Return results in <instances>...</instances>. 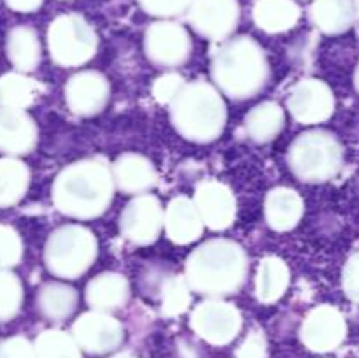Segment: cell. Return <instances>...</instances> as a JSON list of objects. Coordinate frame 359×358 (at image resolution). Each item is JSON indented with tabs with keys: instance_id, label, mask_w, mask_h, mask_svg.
Instances as JSON below:
<instances>
[{
	"instance_id": "cell-1",
	"label": "cell",
	"mask_w": 359,
	"mask_h": 358,
	"mask_svg": "<svg viewBox=\"0 0 359 358\" xmlns=\"http://www.w3.org/2000/svg\"><path fill=\"white\" fill-rule=\"evenodd\" d=\"M248 269L249 260L241 244L230 239H212L188 256L186 283L191 291L217 298L241 290Z\"/></svg>"
},
{
	"instance_id": "cell-2",
	"label": "cell",
	"mask_w": 359,
	"mask_h": 358,
	"mask_svg": "<svg viewBox=\"0 0 359 358\" xmlns=\"http://www.w3.org/2000/svg\"><path fill=\"white\" fill-rule=\"evenodd\" d=\"M111 168L98 160H81L69 165L53 183V204L62 214L76 220H91L104 213L114 197Z\"/></svg>"
},
{
	"instance_id": "cell-3",
	"label": "cell",
	"mask_w": 359,
	"mask_h": 358,
	"mask_svg": "<svg viewBox=\"0 0 359 358\" xmlns=\"http://www.w3.org/2000/svg\"><path fill=\"white\" fill-rule=\"evenodd\" d=\"M210 76L217 90L235 100H245L269 83V60L255 39L241 35L221 44L210 63Z\"/></svg>"
},
{
	"instance_id": "cell-4",
	"label": "cell",
	"mask_w": 359,
	"mask_h": 358,
	"mask_svg": "<svg viewBox=\"0 0 359 358\" xmlns=\"http://www.w3.org/2000/svg\"><path fill=\"white\" fill-rule=\"evenodd\" d=\"M174 128L191 142H212L226 125V104L221 91L205 81L186 83L170 102Z\"/></svg>"
},
{
	"instance_id": "cell-5",
	"label": "cell",
	"mask_w": 359,
	"mask_h": 358,
	"mask_svg": "<svg viewBox=\"0 0 359 358\" xmlns=\"http://www.w3.org/2000/svg\"><path fill=\"white\" fill-rule=\"evenodd\" d=\"M287 165L300 181H330L342 168L344 147L328 130H309L300 133L290 146Z\"/></svg>"
},
{
	"instance_id": "cell-6",
	"label": "cell",
	"mask_w": 359,
	"mask_h": 358,
	"mask_svg": "<svg viewBox=\"0 0 359 358\" xmlns=\"http://www.w3.org/2000/svg\"><path fill=\"white\" fill-rule=\"evenodd\" d=\"M98 255L93 232L81 225H63L48 237L44 249L49 272L63 279H76L86 272Z\"/></svg>"
},
{
	"instance_id": "cell-7",
	"label": "cell",
	"mask_w": 359,
	"mask_h": 358,
	"mask_svg": "<svg viewBox=\"0 0 359 358\" xmlns=\"http://www.w3.org/2000/svg\"><path fill=\"white\" fill-rule=\"evenodd\" d=\"M97 46L93 27L79 14H62L49 25L48 48L58 65H84L95 56Z\"/></svg>"
},
{
	"instance_id": "cell-8",
	"label": "cell",
	"mask_w": 359,
	"mask_h": 358,
	"mask_svg": "<svg viewBox=\"0 0 359 358\" xmlns=\"http://www.w3.org/2000/svg\"><path fill=\"white\" fill-rule=\"evenodd\" d=\"M191 48L188 30L175 21H156L144 35V51L154 65L181 67L188 62Z\"/></svg>"
},
{
	"instance_id": "cell-9",
	"label": "cell",
	"mask_w": 359,
	"mask_h": 358,
	"mask_svg": "<svg viewBox=\"0 0 359 358\" xmlns=\"http://www.w3.org/2000/svg\"><path fill=\"white\" fill-rule=\"evenodd\" d=\"M165 209L151 193L137 195L119 216V230L126 241L146 246L156 241L163 230Z\"/></svg>"
},
{
	"instance_id": "cell-10",
	"label": "cell",
	"mask_w": 359,
	"mask_h": 358,
	"mask_svg": "<svg viewBox=\"0 0 359 358\" xmlns=\"http://www.w3.org/2000/svg\"><path fill=\"white\" fill-rule=\"evenodd\" d=\"M188 20L202 37L224 41L237 28L241 6L238 0H193L188 7Z\"/></svg>"
},
{
	"instance_id": "cell-11",
	"label": "cell",
	"mask_w": 359,
	"mask_h": 358,
	"mask_svg": "<svg viewBox=\"0 0 359 358\" xmlns=\"http://www.w3.org/2000/svg\"><path fill=\"white\" fill-rule=\"evenodd\" d=\"M191 326L207 343L228 344L241 332L242 316L233 304L210 298L196 305L191 314Z\"/></svg>"
},
{
	"instance_id": "cell-12",
	"label": "cell",
	"mask_w": 359,
	"mask_h": 358,
	"mask_svg": "<svg viewBox=\"0 0 359 358\" xmlns=\"http://www.w3.org/2000/svg\"><path fill=\"white\" fill-rule=\"evenodd\" d=\"M287 109L304 125L323 123L335 111V95L321 79H304L294 84L287 97Z\"/></svg>"
},
{
	"instance_id": "cell-13",
	"label": "cell",
	"mask_w": 359,
	"mask_h": 358,
	"mask_svg": "<svg viewBox=\"0 0 359 358\" xmlns=\"http://www.w3.org/2000/svg\"><path fill=\"white\" fill-rule=\"evenodd\" d=\"M72 337L81 350L88 353L104 354L116 350L123 343L125 330L109 312L90 311L84 312L72 329Z\"/></svg>"
},
{
	"instance_id": "cell-14",
	"label": "cell",
	"mask_w": 359,
	"mask_h": 358,
	"mask_svg": "<svg viewBox=\"0 0 359 358\" xmlns=\"http://www.w3.org/2000/svg\"><path fill=\"white\" fill-rule=\"evenodd\" d=\"M109 97H111L109 81L95 70L74 74L65 84L67 107L77 116L98 114L107 105Z\"/></svg>"
},
{
	"instance_id": "cell-15",
	"label": "cell",
	"mask_w": 359,
	"mask_h": 358,
	"mask_svg": "<svg viewBox=\"0 0 359 358\" xmlns=\"http://www.w3.org/2000/svg\"><path fill=\"white\" fill-rule=\"evenodd\" d=\"M346 319L333 305L312 309L302 325V340L314 351L335 350L346 337Z\"/></svg>"
},
{
	"instance_id": "cell-16",
	"label": "cell",
	"mask_w": 359,
	"mask_h": 358,
	"mask_svg": "<svg viewBox=\"0 0 359 358\" xmlns=\"http://www.w3.org/2000/svg\"><path fill=\"white\" fill-rule=\"evenodd\" d=\"M195 206L203 225L210 230H224L237 216V200L226 185L219 181H205L196 188Z\"/></svg>"
},
{
	"instance_id": "cell-17",
	"label": "cell",
	"mask_w": 359,
	"mask_h": 358,
	"mask_svg": "<svg viewBox=\"0 0 359 358\" xmlns=\"http://www.w3.org/2000/svg\"><path fill=\"white\" fill-rule=\"evenodd\" d=\"M203 221L195 202L188 197H177L168 204L163 216L167 237L175 244H191L203 234Z\"/></svg>"
},
{
	"instance_id": "cell-18",
	"label": "cell",
	"mask_w": 359,
	"mask_h": 358,
	"mask_svg": "<svg viewBox=\"0 0 359 358\" xmlns=\"http://www.w3.org/2000/svg\"><path fill=\"white\" fill-rule=\"evenodd\" d=\"M114 186L126 193L142 195L156 185V168L146 157L137 153H125L112 165Z\"/></svg>"
},
{
	"instance_id": "cell-19",
	"label": "cell",
	"mask_w": 359,
	"mask_h": 358,
	"mask_svg": "<svg viewBox=\"0 0 359 358\" xmlns=\"http://www.w3.org/2000/svg\"><path fill=\"white\" fill-rule=\"evenodd\" d=\"M37 142V126L21 109L0 111V150L11 154H25Z\"/></svg>"
},
{
	"instance_id": "cell-20",
	"label": "cell",
	"mask_w": 359,
	"mask_h": 358,
	"mask_svg": "<svg viewBox=\"0 0 359 358\" xmlns=\"http://www.w3.org/2000/svg\"><path fill=\"white\" fill-rule=\"evenodd\" d=\"M130 298V283L125 276L104 272L91 279L86 286V302L93 311L111 312L123 307Z\"/></svg>"
},
{
	"instance_id": "cell-21",
	"label": "cell",
	"mask_w": 359,
	"mask_h": 358,
	"mask_svg": "<svg viewBox=\"0 0 359 358\" xmlns=\"http://www.w3.org/2000/svg\"><path fill=\"white\" fill-rule=\"evenodd\" d=\"M304 216V200L291 188H273L265 199V220L273 230L286 232Z\"/></svg>"
},
{
	"instance_id": "cell-22",
	"label": "cell",
	"mask_w": 359,
	"mask_h": 358,
	"mask_svg": "<svg viewBox=\"0 0 359 358\" xmlns=\"http://www.w3.org/2000/svg\"><path fill=\"white\" fill-rule=\"evenodd\" d=\"M311 20L325 34H344L356 21V6L353 0H314Z\"/></svg>"
},
{
	"instance_id": "cell-23",
	"label": "cell",
	"mask_w": 359,
	"mask_h": 358,
	"mask_svg": "<svg viewBox=\"0 0 359 358\" xmlns=\"http://www.w3.org/2000/svg\"><path fill=\"white\" fill-rule=\"evenodd\" d=\"M252 16L262 30L280 34L298 23L302 9L294 0H256Z\"/></svg>"
},
{
	"instance_id": "cell-24",
	"label": "cell",
	"mask_w": 359,
	"mask_h": 358,
	"mask_svg": "<svg viewBox=\"0 0 359 358\" xmlns=\"http://www.w3.org/2000/svg\"><path fill=\"white\" fill-rule=\"evenodd\" d=\"M286 114L276 102H262L248 112L244 126L248 135L256 142H270L284 128Z\"/></svg>"
},
{
	"instance_id": "cell-25",
	"label": "cell",
	"mask_w": 359,
	"mask_h": 358,
	"mask_svg": "<svg viewBox=\"0 0 359 358\" xmlns=\"http://www.w3.org/2000/svg\"><path fill=\"white\" fill-rule=\"evenodd\" d=\"M79 295L72 286L58 281L46 283L37 293V307L44 318L51 321L67 319L77 307Z\"/></svg>"
},
{
	"instance_id": "cell-26",
	"label": "cell",
	"mask_w": 359,
	"mask_h": 358,
	"mask_svg": "<svg viewBox=\"0 0 359 358\" xmlns=\"http://www.w3.org/2000/svg\"><path fill=\"white\" fill-rule=\"evenodd\" d=\"M290 286V269L286 262L277 256L262 260L256 274V297L259 302L272 304L286 293Z\"/></svg>"
},
{
	"instance_id": "cell-27",
	"label": "cell",
	"mask_w": 359,
	"mask_h": 358,
	"mask_svg": "<svg viewBox=\"0 0 359 358\" xmlns=\"http://www.w3.org/2000/svg\"><path fill=\"white\" fill-rule=\"evenodd\" d=\"M7 51L14 65L21 70H34L41 62V41L34 28L18 27L9 34Z\"/></svg>"
},
{
	"instance_id": "cell-28",
	"label": "cell",
	"mask_w": 359,
	"mask_h": 358,
	"mask_svg": "<svg viewBox=\"0 0 359 358\" xmlns=\"http://www.w3.org/2000/svg\"><path fill=\"white\" fill-rule=\"evenodd\" d=\"M28 183H30V174L21 161H0V206L18 202L27 192Z\"/></svg>"
},
{
	"instance_id": "cell-29",
	"label": "cell",
	"mask_w": 359,
	"mask_h": 358,
	"mask_svg": "<svg viewBox=\"0 0 359 358\" xmlns=\"http://www.w3.org/2000/svg\"><path fill=\"white\" fill-rule=\"evenodd\" d=\"M37 358H81V347L62 330H46L35 340Z\"/></svg>"
},
{
	"instance_id": "cell-30",
	"label": "cell",
	"mask_w": 359,
	"mask_h": 358,
	"mask_svg": "<svg viewBox=\"0 0 359 358\" xmlns=\"http://www.w3.org/2000/svg\"><path fill=\"white\" fill-rule=\"evenodd\" d=\"M37 84L20 74H9L0 79V102L7 109H25L34 102Z\"/></svg>"
},
{
	"instance_id": "cell-31",
	"label": "cell",
	"mask_w": 359,
	"mask_h": 358,
	"mask_svg": "<svg viewBox=\"0 0 359 358\" xmlns=\"http://www.w3.org/2000/svg\"><path fill=\"white\" fill-rule=\"evenodd\" d=\"M191 302V290H189L186 279L181 277H170L163 283L161 290V311L167 316L182 314L189 307Z\"/></svg>"
},
{
	"instance_id": "cell-32",
	"label": "cell",
	"mask_w": 359,
	"mask_h": 358,
	"mask_svg": "<svg viewBox=\"0 0 359 358\" xmlns=\"http://www.w3.org/2000/svg\"><path fill=\"white\" fill-rule=\"evenodd\" d=\"M21 284L11 274H0V319L13 318L21 304Z\"/></svg>"
},
{
	"instance_id": "cell-33",
	"label": "cell",
	"mask_w": 359,
	"mask_h": 358,
	"mask_svg": "<svg viewBox=\"0 0 359 358\" xmlns=\"http://www.w3.org/2000/svg\"><path fill=\"white\" fill-rule=\"evenodd\" d=\"M139 6L151 16L174 18L186 13L193 0H137Z\"/></svg>"
},
{
	"instance_id": "cell-34",
	"label": "cell",
	"mask_w": 359,
	"mask_h": 358,
	"mask_svg": "<svg viewBox=\"0 0 359 358\" xmlns=\"http://www.w3.org/2000/svg\"><path fill=\"white\" fill-rule=\"evenodd\" d=\"M184 84V77L179 76V74L168 72L165 74V76L158 77L156 83L153 84V97L156 98L160 104H170V102L177 97V93L182 90Z\"/></svg>"
},
{
	"instance_id": "cell-35",
	"label": "cell",
	"mask_w": 359,
	"mask_h": 358,
	"mask_svg": "<svg viewBox=\"0 0 359 358\" xmlns=\"http://www.w3.org/2000/svg\"><path fill=\"white\" fill-rule=\"evenodd\" d=\"M21 258V241L16 232L0 227V267L16 265Z\"/></svg>"
},
{
	"instance_id": "cell-36",
	"label": "cell",
	"mask_w": 359,
	"mask_h": 358,
	"mask_svg": "<svg viewBox=\"0 0 359 358\" xmlns=\"http://www.w3.org/2000/svg\"><path fill=\"white\" fill-rule=\"evenodd\" d=\"M342 288L347 298L359 304V251L354 253L344 267Z\"/></svg>"
},
{
	"instance_id": "cell-37",
	"label": "cell",
	"mask_w": 359,
	"mask_h": 358,
	"mask_svg": "<svg viewBox=\"0 0 359 358\" xmlns=\"http://www.w3.org/2000/svg\"><path fill=\"white\" fill-rule=\"evenodd\" d=\"M0 358H37L35 347L23 337H13L0 344Z\"/></svg>"
},
{
	"instance_id": "cell-38",
	"label": "cell",
	"mask_w": 359,
	"mask_h": 358,
	"mask_svg": "<svg viewBox=\"0 0 359 358\" xmlns=\"http://www.w3.org/2000/svg\"><path fill=\"white\" fill-rule=\"evenodd\" d=\"M265 339L259 333H251L238 347L237 358H263L265 357Z\"/></svg>"
},
{
	"instance_id": "cell-39",
	"label": "cell",
	"mask_w": 359,
	"mask_h": 358,
	"mask_svg": "<svg viewBox=\"0 0 359 358\" xmlns=\"http://www.w3.org/2000/svg\"><path fill=\"white\" fill-rule=\"evenodd\" d=\"M13 9L21 11V13H32V11L39 9L42 4V0H7Z\"/></svg>"
},
{
	"instance_id": "cell-40",
	"label": "cell",
	"mask_w": 359,
	"mask_h": 358,
	"mask_svg": "<svg viewBox=\"0 0 359 358\" xmlns=\"http://www.w3.org/2000/svg\"><path fill=\"white\" fill-rule=\"evenodd\" d=\"M354 88H356V91L359 93V63H358L356 70H354Z\"/></svg>"
},
{
	"instance_id": "cell-41",
	"label": "cell",
	"mask_w": 359,
	"mask_h": 358,
	"mask_svg": "<svg viewBox=\"0 0 359 358\" xmlns=\"http://www.w3.org/2000/svg\"><path fill=\"white\" fill-rule=\"evenodd\" d=\"M112 358H135V357H132V354H128V353H121V354H116V357H112Z\"/></svg>"
}]
</instances>
